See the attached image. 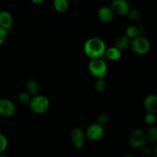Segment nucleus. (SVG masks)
I'll return each mask as SVG.
<instances>
[{"label":"nucleus","mask_w":157,"mask_h":157,"mask_svg":"<svg viewBox=\"0 0 157 157\" xmlns=\"http://www.w3.org/2000/svg\"><path fill=\"white\" fill-rule=\"evenodd\" d=\"M8 31L0 27V46L4 44L8 36Z\"/></svg>","instance_id":"nucleus-25"},{"label":"nucleus","mask_w":157,"mask_h":157,"mask_svg":"<svg viewBox=\"0 0 157 157\" xmlns=\"http://www.w3.org/2000/svg\"><path fill=\"white\" fill-rule=\"evenodd\" d=\"M126 35L130 38V40L134 39L135 38L139 36V33H138V29L137 26L136 25H130L126 30Z\"/></svg>","instance_id":"nucleus-19"},{"label":"nucleus","mask_w":157,"mask_h":157,"mask_svg":"<svg viewBox=\"0 0 157 157\" xmlns=\"http://www.w3.org/2000/svg\"><path fill=\"white\" fill-rule=\"evenodd\" d=\"M88 70L97 79H104L108 71V66L103 58H97L90 60L88 64Z\"/></svg>","instance_id":"nucleus-3"},{"label":"nucleus","mask_w":157,"mask_h":157,"mask_svg":"<svg viewBox=\"0 0 157 157\" xmlns=\"http://www.w3.org/2000/svg\"><path fill=\"white\" fill-rule=\"evenodd\" d=\"M13 25V18L9 12L6 10L0 11V27L9 32Z\"/></svg>","instance_id":"nucleus-11"},{"label":"nucleus","mask_w":157,"mask_h":157,"mask_svg":"<svg viewBox=\"0 0 157 157\" xmlns=\"http://www.w3.org/2000/svg\"><path fill=\"white\" fill-rule=\"evenodd\" d=\"M146 139L148 140L150 143L152 144H156L157 142V128L156 127L153 126H150L147 131L145 132Z\"/></svg>","instance_id":"nucleus-17"},{"label":"nucleus","mask_w":157,"mask_h":157,"mask_svg":"<svg viewBox=\"0 0 157 157\" xmlns=\"http://www.w3.org/2000/svg\"><path fill=\"white\" fill-rule=\"evenodd\" d=\"M67 1L69 2H70V1H74V0H67Z\"/></svg>","instance_id":"nucleus-31"},{"label":"nucleus","mask_w":157,"mask_h":157,"mask_svg":"<svg viewBox=\"0 0 157 157\" xmlns=\"http://www.w3.org/2000/svg\"><path fill=\"white\" fill-rule=\"evenodd\" d=\"M138 29V33H139V36L144 37L145 34L147 33V28L144 25H140L137 26Z\"/></svg>","instance_id":"nucleus-26"},{"label":"nucleus","mask_w":157,"mask_h":157,"mask_svg":"<svg viewBox=\"0 0 157 157\" xmlns=\"http://www.w3.org/2000/svg\"><path fill=\"white\" fill-rule=\"evenodd\" d=\"M146 141L147 139H146L145 132L140 129H136L133 130L129 138L130 145L134 149L143 148L145 145Z\"/></svg>","instance_id":"nucleus-5"},{"label":"nucleus","mask_w":157,"mask_h":157,"mask_svg":"<svg viewBox=\"0 0 157 157\" xmlns=\"http://www.w3.org/2000/svg\"><path fill=\"white\" fill-rule=\"evenodd\" d=\"M144 106L147 113L156 114L157 113V97L156 94H150L147 95L144 100Z\"/></svg>","instance_id":"nucleus-10"},{"label":"nucleus","mask_w":157,"mask_h":157,"mask_svg":"<svg viewBox=\"0 0 157 157\" xmlns=\"http://www.w3.org/2000/svg\"><path fill=\"white\" fill-rule=\"evenodd\" d=\"M113 12L108 6H102L98 12V19L104 23L110 22L113 20Z\"/></svg>","instance_id":"nucleus-12"},{"label":"nucleus","mask_w":157,"mask_h":157,"mask_svg":"<svg viewBox=\"0 0 157 157\" xmlns=\"http://www.w3.org/2000/svg\"><path fill=\"white\" fill-rule=\"evenodd\" d=\"M16 112L15 104L7 98L0 99V116L3 117H12Z\"/></svg>","instance_id":"nucleus-9"},{"label":"nucleus","mask_w":157,"mask_h":157,"mask_svg":"<svg viewBox=\"0 0 157 157\" xmlns=\"http://www.w3.org/2000/svg\"><path fill=\"white\" fill-rule=\"evenodd\" d=\"M53 6L58 12L64 13L68 9L69 2L67 0H53Z\"/></svg>","instance_id":"nucleus-16"},{"label":"nucleus","mask_w":157,"mask_h":157,"mask_svg":"<svg viewBox=\"0 0 157 157\" xmlns=\"http://www.w3.org/2000/svg\"><path fill=\"white\" fill-rule=\"evenodd\" d=\"M124 157H133V156H130V155H127V156H124Z\"/></svg>","instance_id":"nucleus-30"},{"label":"nucleus","mask_w":157,"mask_h":157,"mask_svg":"<svg viewBox=\"0 0 157 157\" xmlns=\"http://www.w3.org/2000/svg\"><path fill=\"white\" fill-rule=\"evenodd\" d=\"M131 40L126 35H121L117 37L114 40V47L121 50V52L130 48Z\"/></svg>","instance_id":"nucleus-13"},{"label":"nucleus","mask_w":157,"mask_h":157,"mask_svg":"<svg viewBox=\"0 0 157 157\" xmlns=\"http://www.w3.org/2000/svg\"><path fill=\"white\" fill-rule=\"evenodd\" d=\"M130 48L137 55H147L150 49V43L145 36H138L131 40Z\"/></svg>","instance_id":"nucleus-4"},{"label":"nucleus","mask_w":157,"mask_h":157,"mask_svg":"<svg viewBox=\"0 0 157 157\" xmlns=\"http://www.w3.org/2000/svg\"><path fill=\"white\" fill-rule=\"evenodd\" d=\"M30 1L32 2V3H34V4L38 5V4H41V3H43L45 0H30Z\"/></svg>","instance_id":"nucleus-28"},{"label":"nucleus","mask_w":157,"mask_h":157,"mask_svg":"<svg viewBox=\"0 0 157 157\" xmlns=\"http://www.w3.org/2000/svg\"><path fill=\"white\" fill-rule=\"evenodd\" d=\"M144 121L147 124L150 126H153L156 121V116L155 113H147L144 117Z\"/></svg>","instance_id":"nucleus-22"},{"label":"nucleus","mask_w":157,"mask_h":157,"mask_svg":"<svg viewBox=\"0 0 157 157\" xmlns=\"http://www.w3.org/2000/svg\"><path fill=\"white\" fill-rule=\"evenodd\" d=\"M127 16L132 21H138L142 17V12L139 9H130Z\"/></svg>","instance_id":"nucleus-20"},{"label":"nucleus","mask_w":157,"mask_h":157,"mask_svg":"<svg viewBox=\"0 0 157 157\" xmlns=\"http://www.w3.org/2000/svg\"><path fill=\"white\" fill-rule=\"evenodd\" d=\"M143 150H142V153L144 156L149 157L152 155L153 153V150L152 149H150V147H143Z\"/></svg>","instance_id":"nucleus-27"},{"label":"nucleus","mask_w":157,"mask_h":157,"mask_svg":"<svg viewBox=\"0 0 157 157\" xmlns=\"http://www.w3.org/2000/svg\"><path fill=\"white\" fill-rule=\"evenodd\" d=\"M39 90V84L35 80H29L25 85V91H27L32 97L38 94Z\"/></svg>","instance_id":"nucleus-15"},{"label":"nucleus","mask_w":157,"mask_h":157,"mask_svg":"<svg viewBox=\"0 0 157 157\" xmlns=\"http://www.w3.org/2000/svg\"><path fill=\"white\" fill-rule=\"evenodd\" d=\"M113 15L126 16L130 10V6L127 0H113L110 6Z\"/></svg>","instance_id":"nucleus-8"},{"label":"nucleus","mask_w":157,"mask_h":157,"mask_svg":"<svg viewBox=\"0 0 157 157\" xmlns=\"http://www.w3.org/2000/svg\"><path fill=\"white\" fill-rule=\"evenodd\" d=\"M107 46L101 38L93 37L85 41L84 44V52L87 58L92 59L103 58L105 54Z\"/></svg>","instance_id":"nucleus-1"},{"label":"nucleus","mask_w":157,"mask_h":157,"mask_svg":"<svg viewBox=\"0 0 157 157\" xmlns=\"http://www.w3.org/2000/svg\"><path fill=\"white\" fill-rule=\"evenodd\" d=\"M0 157H9V156H7V155L3 154V153H2V154H0Z\"/></svg>","instance_id":"nucleus-29"},{"label":"nucleus","mask_w":157,"mask_h":157,"mask_svg":"<svg viewBox=\"0 0 157 157\" xmlns=\"http://www.w3.org/2000/svg\"><path fill=\"white\" fill-rule=\"evenodd\" d=\"M31 98H32V96H31L27 91H25H25L20 92L19 94H18V101H19L21 104H29Z\"/></svg>","instance_id":"nucleus-21"},{"label":"nucleus","mask_w":157,"mask_h":157,"mask_svg":"<svg viewBox=\"0 0 157 157\" xmlns=\"http://www.w3.org/2000/svg\"><path fill=\"white\" fill-rule=\"evenodd\" d=\"M107 84L104 79H97V81L94 84V89L97 93L102 94L104 93L107 90Z\"/></svg>","instance_id":"nucleus-18"},{"label":"nucleus","mask_w":157,"mask_h":157,"mask_svg":"<svg viewBox=\"0 0 157 157\" xmlns=\"http://www.w3.org/2000/svg\"><path fill=\"white\" fill-rule=\"evenodd\" d=\"M105 130L103 126L94 123L89 126L85 131L86 137L91 141H98L103 138Z\"/></svg>","instance_id":"nucleus-6"},{"label":"nucleus","mask_w":157,"mask_h":157,"mask_svg":"<svg viewBox=\"0 0 157 157\" xmlns=\"http://www.w3.org/2000/svg\"><path fill=\"white\" fill-rule=\"evenodd\" d=\"M70 139L75 148L81 150L85 142V132L80 127H75L70 132Z\"/></svg>","instance_id":"nucleus-7"},{"label":"nucleus","mask_w":157,"mask_h":157,"mask_svg":"<svg viewBox=\"0 0 157 157\" xmlns=\"http://www.w3.org/2000/svg\"><path fill=\"white\" fill-rule=\"evenodd\" d=\"M104 56L110 61H117L121 59L122 57V52L114 46H112L106 49Z\"/></svg>","instance_id":"nucleus-14"},{"label":"nucleus","mask_w":157,"mask_h":157,"mask_svg":"<svg viewBox=\"0 0 157 157\" xmlns=\"http://www.w3.org/2000/svg\"><path fill=\"white\" fill-rule=\"evenodd\" d=\"M108 122V117L105 113H101L98 115V118H97V124H100V125L104 127L107 123Z\"/></svg>","instance_id":"nucleus-24"},{"label":"nucleus","mask_w":157,"mask_h":157,"mask_svg":"<svg viewBox=\"0 0 157 157\" xmlns=\"http://www.w3.org/2000/svg\"><path fill=\"white\" fill-rule=\"evenodd\" d=\"M8 147V140L3 134L0 133V154L4 153Z\"/></svg>","instance_id":"nucleus-23"},{"label":"nucleus","mask_w":157,"mask_h":157,"mask_svg":"<svg viewBox=\"0 0 157 157\" xmlns=\"http://www.w3.org/2000/svg\"><path fill=\"white\" fill-rule=\"evenodd\" d=\"M30 110L36 114H42L47 112L50 107V101L44 95H35L32 97L29 103Z\"/></svg>","instance_id":"nucleus-2"}]
</instances>
